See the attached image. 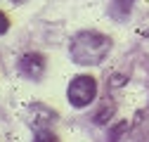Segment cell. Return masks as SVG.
I'll use <instances>...</instances> for the list:
<instances>
[{
	"mask_svg": "<svg viewBox=\"0 0 149 142\" xmlns=\"http://www.w3.org/2000/svg\"><path fill=\"white\" fill-rule=\"evenodd\" d=\"M69 52L76 64H83V66L102 64L111 52V38L97 31H81L71 38Z\"/></svg>",
	"mask_w": 149,
	"mask_h": 142,
	"instance_id": "1",
	"label": "cell"
},
{
	"mask_svg": "<svg viewBox=\"0 0 149 142\" xmlns=\"http://www.w3.org/2000/svg\"><path fill=\"white\" fill-rule=\"evenodd\" d=\"M97 95V81L92 76H76L71 83H69V90H66V97L71 102V106L76 109H83L88 106Z\"/></svg>",
	"mask_w": 149,
	"mask_h": 142,
	"instance_id": "2",
	"label": "cell"
},
{
	"mask_svg": "<svg viewBox=\"0 0 149 142\" xmlns=\"http://www.w3.org/2000/svg\"><path fill=\"white\" fill-rule=\"evenodd\" d=\"M19 71L26 78L38 81L45 74V57L40 55V52H26V55H22V59H19Z\"/></svg>",
	"mask_w": 149,
	"mask_h": 142,
	"instance_id": "3",
	"label": "cell"
},
{
	"mask_svg": "<svg viewBox=\"0 0 149 142\" xmlns=\"http://www.w3.org/2000/svg\"><path fill=\"white\" fill-rule=\"evenodd\" d=\"M109 14L114 17L116 22H125L128 14H130V0H114L109 7Z\"/></svg>",
	"mask_w": 149,
	"mask_h": 142,
	"instance_id": "4",
	"label": "cell"
},
{
	"mask_svg": "<svg viewBox=\"0 0 149 142\" xmlns=\"http://www.w3.org/2000/svg\"><path fill=\"white\" fill-rule=\"evenodd\" d=\"M36 140H38V142H54V140H57V135H54V133H50V130H43V128H36Z\"/></svg>",
	"mask_w": 149,
	"mask_h": 142,
	"instance_id": "5",
	"label": "cell"
},
{
	"mask_svg": "<svg viewBox=\"0 0 149 142\" xmlns=\"http://www.w3.org/2000/svg\"><path fill=\"white\" fill-rule=\"evenodd\" d=\"M7 29H10V19H7L5 12H0V36L7 33Z\"/></svg>",
	"mask_w": 149,
	"mask_h": 142,
	"instance_id": "6",
	"label": "cell"
},
{
	"mask_svg": "<svg viewBox=\"0 0 149 142\" xmlns=\"http://www.w3.org/2000/svg\"><path fill=\"white\" fill-rule=\"evenodd\" d=\"M12 3H24V0H12Z\"/></svg>",
	"mask_w": 149,
	"mask_h": 142,
	"instance_id": "7",
	"label": "cell"
}]
</instances>
